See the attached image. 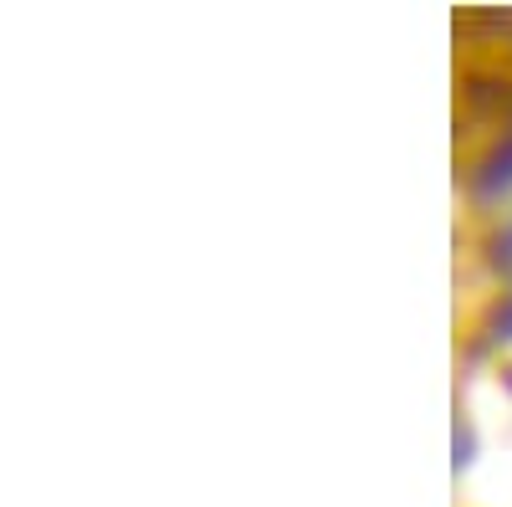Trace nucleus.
I'll list each match as a JSON object with an SVG mask.
<instances>
[{
	"instance_id": "2",
	"label": "nucleus",
	"mask_w": 512,
	"mask_h": 507,
	"mask_svg": "<svg viewBox=\"0 0 512 507\" xmlns=\"http://www.w3.org/2000/svg\"><path fill=\"white\" fill-rule=\"evenodd\" d=\"M497 257H502V267H512V231L502 236V251H497Z\"/></svg>"
},
{
	"instance_id": "1",
	"label": "nucleus",
	"mask_w": 512,
	"mask_h": 507,
	"mask_svg": "<svg viewBox=\"0 0 512 507\" xmlns=\"http://www.w3.org/2000/svg\"><path fill=\"white\" fill-rule=\"evenodd\" d=\"M466 461H472V431L456 426V467H466Z\"/></svg>"
}]
</instances>
